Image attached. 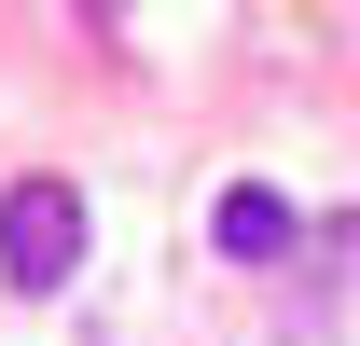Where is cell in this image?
Returning a JSON list of instances; mask_svg holds the SVG:
<instances>
[{"instance_id":"cell-1","label":"cell","mask_w":360,"mask_h":346,"mask_svg":"<svg viewBox=\"0 0 360 346\" xmlns=\"http://www.w3.org/2000/svg\"><path fill=\"white\" fill-rule=\"evenodd\" d=\"M84 180H14V194H0V277H14V291H70V277H84Z\"/></svg>"},{"instance_id":"cell-2","label":"cell","mask_w":360,"mask_h":346,"mask_svg":"<svg viewBox=\"0 0 360 346\" xmlns=\"http://www.w3.org/2000/svg\"><path fill=\"white\" fill-rule=\"evenodd\" d=\"M208 250H222V263H291V250H305V222H291V194L236 180L222 208H208Z\"/></svg>"}]
</instances>
